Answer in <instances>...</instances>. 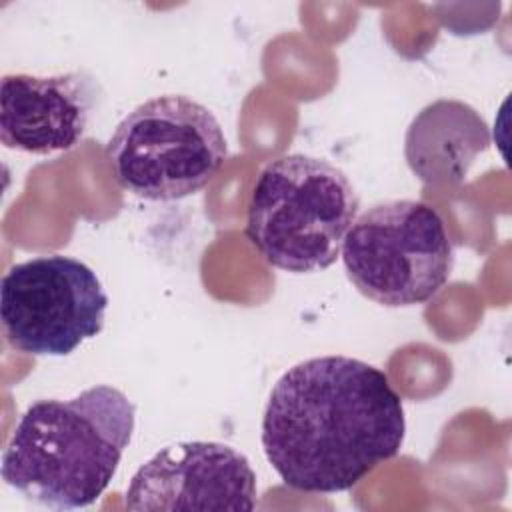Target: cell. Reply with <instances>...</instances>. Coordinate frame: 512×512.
<instances>
[{"instance_id": "6da1fadb", "label": "cell", "mask_w": 512, "mask_h": 512, "mask_svg": "<svg viewBox=\"0 0 512 512\" xmlns=\"http://www.w3.org/2000/svg\"><path fill=\"white\" fill-rule=\"evenodd\" d=\"M400 394L358 358L316 356L288 368L262 416V448L290 488L332 494L356 486L404 442Z\"/></svg>"}, {"instance_id": "7a4b0ae2", "label": "cell", "mask_w": 512, "mask_h": 512, "mask_svg": "<svg viewBox=\"0 0 512 512\" xmlns=\"http://www.w3.org/2000/svg\"><path fill=\"white\" fill-rule=\"evenodd\" d=\"M134 418V402L110 384H96L70 400H36L2 452V478L42 506L86 508L114 478Z\"/></svg>"}, {"instance_id": "3957f363", "label": "cell", "mask_w": 512, "mask_h": 512, "mask_svg": "<svg viewBox=\"0 0 512 512\" xmlns=\"http://www.w3.org/2000/svg\"><path fill=\"white\" fill-rule=\"evenodd\" d=\"M358 208L360 198L338 166L288 154L262 168L248 202L246 238L280 270H324L340 256Z\"/></svg>"}, {"instance_id": "277c9868", "label": "cell", "mask_w": 512, "mask_h": 512, "mask_svg": "<svg viewBox=\"0 0 512 512\" xmlns=\"http://www.w3.org/2000/svg\"><path fill=\"white\" fill-rule=\"evenodd\" d=\"M106 154L126 192L168 202L208 186L228 156V142L204 104L184 94H164L122 118Z\"/></svg>"}, {"instance_id": "5b68a950", "label": "cell", "mask_w": 512, "mask_h": 512, "mask_svg": "<svg viewBox=\"0 0 512 512\" xmlns=\"http://www.w3.org/2000/svg\"><path fill=\"white\" fill-rule=\"evenodd\" d=\"M340 252L354 288L388 308L432 300L454 262L442 216L418 200L370 206L352 222Z\"/></svg>"}, {"instance_id": "8992f818", "label": "cell", "mask_w": 512, "mask_h": 512, "mask_svg": "<svg viewBox=\"0 0 512 512\" xmlns=\"http://www.w3.org/2000/svg\"><path fill=\"white\" fill-rule=\"evenodd\" d=\"M106 308L96 272L72 256H36L14 264L0 280L4 336L24 354H72L102 332Z\"/></svg>"}, {"instance_id": "52a82bcc", "label": "cell", "mask_w": 512, "mask_h": 512, "mask_svg": "<svg viewBox=\"0 0 512 512\" xmlns=\"http://www.w3.org/2000/svg\"><path fill=\"white\" fill-rule=\"evenodd\" d=\"M256 474L248 458L222 442L162 448L132 476L124 506L134 512L256 508Z\"/></svg>"}, {"instance_id": "ba28073f", "label": "cell", "mask_w": 512, "mask_h": 512, "mask_svg": "<svg viewBox=\"0 0 512 512\" xmlns=\"http://www.w3.org/2000/svg\"><path fill=\"white\" fill-rule=\"evenodd\" d=\"M98 86L84 72L6 74L0 82V140L6 148L48 156L74 148L90 122Z\"/></svg>"}, {"instance_id": "9c48e42d", "label": "cell", "mask_w": 512, "mask_h": 512, "mask_svg": "<svg viewBox=\"0 0 512 512\" xmlns=\"http://www.w3.org/2000/svg\"><path fill=\"white\" fill-rule=\"evenodd\" d=\"M488 144L490 130L472 106L438 100L422 108L408 126L404 154L422 182L456 184Z\"/></svg>"}]
</instances>
